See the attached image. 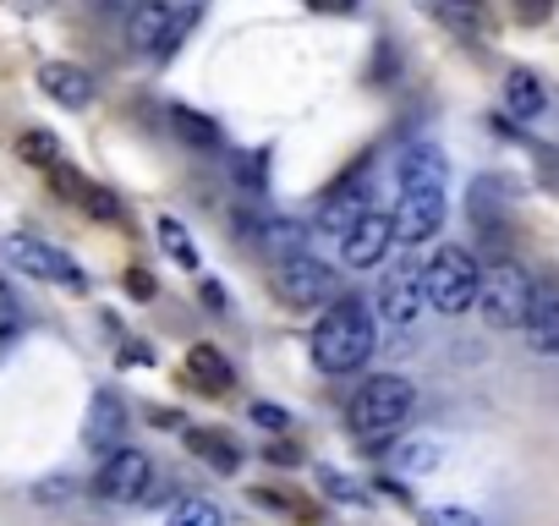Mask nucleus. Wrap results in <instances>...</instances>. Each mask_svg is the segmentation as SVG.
<instances>
[{
    "label": "nucleus",
    "instance_id": "f257e3e1",
    "mask_svg": "<svg viewBox=\"0 0 559 526\" xmlns=\"http://www.w3.org/2000/svg\"><path fill=\"white\" fill-rule=\"evenodd\" d=\"M373 346H379V335H373L368 302H362V297H341V302L319 319V330H313V368L330 373V379L357 373V368L373 357Z\"/></svg>",
    "mask_w": 559,
    "mask_h": 526
},
{
    "label": "nucleus",
    "instance_id": "f03ea898",
    "mask_svg": "<svg viewBox=\"0 0 559 526\" xmlns=\"http://www.w3.org/2000/svg\"><path fill=\"white\" fill-rule=\"evenodd\" d=\"M412 411H417V390H412V379H401V373H379V379H368V384L352 395L346 422H352V433H357L362 444H390V439L412 422Z\"/></svg>",
    "mask_w": 559,
    "mask_h": 526
},
{
    "label": "nucleus",
    "instance_id": "7ed1b4c3",
    "mask_svg": "<svg viewBox=\"0 0 559 526\" xmlns=\"http://www.w3.org/2000/svg\"><path fill=\"white\" fill-rule=\"evenodd\" d=\"M477 280H483V270H477V258L466 247H439L423 263V302L433 313L455 319V313H466L477 302Z\"/></svg>",
    "mask_w": 559,
    "mask_h": 526
},
{
    "label": "nucleus",
    "instance_id": "20e7f679",
    "mask_svg": "<svg viewBox=\"0 0 559 526\" xmlns=\"http://www.w3.org/2000/svg\"><path fill=\"white\" fill-rule=\"evenodd\" d=\"M488 330H521L526 308H532V280L515 270V263H493V270L477 280V302Z\"/></svg>",
    "mask_w": 559,
    "mask_h": 526
},
{
    "label": "nucleus",
    "instance_id": "39448f33",
    "mask_svg": "<svg viewBox=\"0 0 559 526\" xmlns=\"http://www.w3.org/2000/svg\"><path fill=\"white\" fill-rule=\"evenodd\" d=\"M274 297L286 308H319V302H335V270L319 263L313 252H297V258H280L274 263Z\"/></svg>",
    "mask_w": 559,
    "mask_h": 526
},
{
    "label": "nucleus",
    "instance_id": "423d86ee",
    "mask_svg": "<svg viewBox=\"0 0 559 526\" xmlns=\"http://www.w3.org/2000/svg\"><path fill=\"white\" fill-rule=\"evenodd\" d=\"M94 493L110 499V504H143L154 493V461L143 450H127V444L110 450L99 477H94Z\"/></svg>",
    "mask_w": 559,
    "mask_h": 526
},
{
    "label": "nucleus",
    "instance_id": "0eeeda50",
    "mask_svg": "<svg viewBox=\"0 0 559 526\" xmlns=\"http://www.w3.org/2000/svg\"><path fill=\"white\" fill-rule=\"evenodd\" d=\"M7 263H17V270L34 275V280H50V286H67V291H88V275L78 270L61 247H50L39 236H12L7 241Z\"/></svg>",
    "mask_w": 559,
    "mask_h": 526
},
{
    "label": "nucleus",
    "instance_id": "6e6552de",
    "mask_svg": "<svg viewBox=\"0 0 559 526\" xmlns=\"http://www.w3.org/2000/svg\"><path fill=\"white\" fill-rule=\"evenodd\" d=\"M423 308H428V302H423V263H417V258L390 263V275L379 280V313H384V324L406 330V324H417Z\"/></svg>",
    "mask_w": 559,
    "mask_h": 526
},
{
    "label": "nucleus",
    "instance_id": "1a4fd4ad",
    "mask_svg": "<svg viewBox=\"0 0 559 526\" xmlns=\"http://www.w3.org/2000/svg\"><path fill=\"white\" fill-rule=\"evenodd\" d=\"M444 225V192H401L395 214H390V236L401 247H423L433 241Z\"/></svg>",
    "mask_w": 559,
    "mask_h": 526
},
{
    "label": "nucleus",
    "instance_id": "9d476101",
    "mask_svg": "<svg viewBox=\"0 0 559 526\" xmlns=\"http://www.w3.org/2000/svg\"><path fill=\"white\" fill-rule=\"evenodd\" d=\"M390 214H379V208H368L346 236H341V252H346V263L352 270H373V263H384V252H390Z\"/></svg>",
    "mask_w": 559,
    "mask_h": 526
},
{
    "label": "nucleus",
    "instance_id": "9b49d317",
    "mask_svg": "<svg viewBox=\"0 0 559 526\" xmlns=\"http://www.w3.org/2000/svg\"><path fill=\"white\" fill-rule=\"evenodd\" d=\"M39 88H45L61 110H88V99H94V77H88L83 67H72V61H45V67H39Z\"/></svg>",
    "mask_w": 559,
    "mask_h": 526
},
{
    "label": "nucleus",
    "instance_id": "f8f14e48",
    "mask_svg": "<svg viewBox=\"0 0 559 526\" xmlns=\"http://www.w3.org/2000/svg\"><path fill=\"white\" fill-rule=\"evenodd\" d=\"M444 176H450V165L433 143H412L401 154V192H444Z\"/></svg>",
    "mask_w": 559,
    "mask_h": 526
},
{
    "label": "nucleus",
    "instance_id": "ddd939ff",
    "mask_svg": "<svg viewBox=\"0 0 559 526\" xmlns=\"http://www.w3.org/2000/svg\"><path fill=\"white\" fill-rule=\"evenodd\" d=\"M362 214H368V187H362V181H352V187H335V192L319 203V219H313V225H319L324 236H335V241H341Z\"/></svg>",
    "mask_w": 559,
    "mask_h": 526
},
{
    "label": "nucleus",
    "instance_id": "4468645a",
    "mask_svg": "<svg viewBox=\"0 0 559 526\" xmlns=\"http://www.w3.org/2000/svg\"><path fill=\"white\" fill-rule=\"evenodd\" d=\"M121 444H127V406H121L110 390H99L94 406H88V450L110 455V450H121Z\"/></svg>",
    "mask_w": 559,
    "mask_h": 526
},
{
    "label": "nucleus",
    "instance_id": "2eb2a0df",
    "mask_svg": "<svg viewBox=\"0 0 559 526\" xmlns=\"http://www.w3.org/2000/svg\"><path fill=\"white\" fill-rule=\"evenodd\" d=\"M521 330H526V346L537 357H559V297L532 286V308H526Z\"/></svg>",
    "mask_w": 559,
    "mask_h": 526
},
{
    "label": "nucleus",
    "instance_id": "dca6fc26",
    "mask_svg": "<svg viewBox=\"0 0 559 526\" xmlns=\"http://www.w3.org/2000/svg\"><path fill=\"white\" fill-rule=\"evenodd\" d=\"M504 110H510L515 121H537V116L548 110L543 77H537V72H526V67H510V77H504Z\"/></svg>",
    "mask_w": 559,
    "mask_h": 526
},
{
    "label": "nucleus",
    "instance_id": "f3484780",
    "mask_svg": "<svg viewBox=\"0 0 559 526\" xmlns=\"http://www.w3.org/2000/svg\"><path fill=\"white\" fill-rule=\"evenodd\" d=\"M423 12L433 23H444L450 34H461V39L483 34V7H477V0H423Z\"/></svg>",
    "mask_w": 559,
    "mask_h": 526
},
{
    "label": "nucleus",
    "instance_id": "a211bd4d",
    "mask_svg": "<svg viewBox=\"0 0 559 526\" xmlns=\"http://www.w3.org/2000/svg\"><path fill=\"white\" fill-rule=\"evenodd\" d=\"M247 236H258V247H263L274 263L308 252V247H302V219H258V230H247Z\"/></svg>",
    "mask_w": 559,
    "mask_h": 526
},
{
    "label": "nucleus",
    "instance_id": "6ab92c4d",
    "mask_svg": "<svg viewBox=\"0 0 559 526\" xmlns=\"http://www.w3.org/2000/svg\"><path fill=\"white\" fill-rule=\"evenodd\" d=\"M170 0H143L138 12H127V34H132V45H143L148 56H154V45H159V34H165V23H170Z\"/></svg>",
    "mask_w": 559,
    "mask_h": 526
},
{
    "label": "nucleus",
    "instance_id": "aec40b11",
    "mask_svg": "<svg viewBox=\"0 0 559 526\" xmlns=\"http://www.w3.org/2000/svg\"><path fill=\"white\" fill-rule=\"evenodd\" d=\"M170 127L192 143V148H219V121L214 116H203V110H192V105H170Z\"/></svg>",
    "mask_w": 559,
    "mask_h": 526
},
{
    "label": "nucleus",
    "instance_id": "412c9836",
    "mask_svg": "<svg viewBox=\"0 0 559 526\" xmlns=\"http://www.w3.org/2000/svg\"><path fill=\"white\" fill-rule=\"evenodd\" d=\"M187 450H192L198 461H209L214 471H236V466H241L236 444H230L225 433H214V428H192V433H187Z\"/></svg>",
    "mask_w": 559,
    "mask_h": 526
},
{
    "label": "nucleus",
    "instance_id": "4be33fe9",
    "mask_svg": "<svg viewBox=\"0 0 559 526\" xmlns=\"http://www.w3.org/2000/svg\"><path fill=\"white\" fill-rule=\"evenodd\" d=\"M165 526H225V510H219L214 499H198V493H187V499H170V510H165Z\"/></svg>",
    "mask_w": 559,
    "mask_h": 526
},
{
    "label": "nucleus",
    "instance_id": "5701e85b",
    "mask_svg": "<svg viewBox=\"0 0 559 526\" xmlns=\"http://www.w3.org/2000/svg\"><path fill=\"white\" fill-rule=\"evenodd\" d=\"M187 368H192V379L209 384V390H230V384H236L230 362H225L214 346H192V351H187Z\"/></svg>",
    "mask_w": 559,
    "mask_h": 526
},
{
    "label": "nucleus",
    "instance_id": "b1692460",
    "mask_svg": "<svg viewBox=\"0 0 559 526\" xmlns=\"http://www.w3.org/2000/svg\"><path fill=\"white\" fill-rule=\"evenodd\" d=\"M154 236H159V247L181 263V270H198V247H192V236H187V225H181V219L159 214V219H154Z\"/></svg>",
    "mask_w": 559,
    "mask_h": 526
},
{
    "label": "nucleus",
    "instance_id": "393cba45",
    "mask_svg": "<svg viewBox=\"0 0 559 526\" xmlns=\"http://www.w3.org/2000/svg\"><path fill=\"white\" fill-rule=\"evenodd\" d=\"M72 198H78V203H83V208H88L99 225H121V219H127L121 198H116V192H105V187H94V181H78V187H72Z\"/></svg>",
    "mask_w": 559,
    "mask_h": 526
},
{
    "label": "nucleus",
    "instance_id": "a878e982",
    "mask_svg": "<svg viewBox=\"0 0 559 526\" xmlns=\"http://www.w3.org/2000/svg\"><path fill=\"white\" fill-rule=\"evenodd\" d=\"M439 455H444V450H439L433 439H406V444H395V450H390V466L417 477V471H433V466H439Z\"/></svg>",
    "mask_w": 559,
    "mask_h": 526
},
{
    "label": "nucleus",
    "instance_id": "bb28decb",
    "mask_svg": "<svg viewBox=\"0 0 559 526\" xmlns=\"http://www.w3.org/2000/svg\"><path fill=\"white\" fill-rule=\"evenodd\" d=\"M192 23H198V12H192V7H176V12H170V23H165V34H159V45H154V56H159V61H165V56H176Z\"/></svg>",
    "mask_w": 559,
    "mask_h": 526
},
{
    "label": "nucleus",
    "instance_id": "cd10ccee",
    "mask_svg": "<svg viewBox=\"0 0 559 526\" xmlns=\"http://www.w3.org/2000/svg\"><path fill=\"white\" fill-rule=\"evenodd\" d=\"M17 154H23V159H34V165H61V143H56L45 127H39V132H28V138L17 143Z\"/></svg>",
    "mask_w": 559,
    "mask_h": 526
},
{
    "label": "nucleus",
    "instance_id": "c85d7f7f",
    "mask_svg": "<svg viewBox=\"0 0 559 526\" xmlns=\"http://www.w3.org/2000/svg\"><path fill=\"white\" fill-rule=\"evenodd\" d=\"M230 170H236V181H241L247 192H263V159H258V154H236Z\"/></svg>",
    "mask_w": 559,
    "mask_h": 526
},
{
    "label": "nucleus",
    "instance_id": "c756f323",
    "mask_svg": "<svg viewBox=\"0 0 559 526\" xmlns=\"http://www.w3.org/2000/svg\"><path fill=\"white\" fill-rule=\"evenodd\" d=\"M423 526H483L472 510H455V504H439V510H428L423 515Z\"/></svg>",
    "mask_w": 559,
    "mask_h": 526
},
{
    "label": "nucleus",
    "instance_id": "7c9ffc66",
    "mask_svg": "<svg viewBox=\"0 0 559 526\" xmlns=\"http://www.w3.org/2000/svg\"><path fill=\"white\" fill-rule=\"evenodd\" d=\"M324 493H330V499H346V504H362V499H368V493H362V488H352L341 471H324Z\"/></svg>",
    "mask_w": 559,
    "mask_h": 526
},
{
    "label": "nucleus",
    "instance_id": "2f4dec72",
    "mask_svg": "<svg viewBox=\"0 0 559 526\" xmlns=\"http://www.w3.org/2000/svg\"><path fill=\"white\" fill-rule=\"evenodd\" d=\"M252 422H258V428H274V433H286V428H292V417L280 411V406H252Z\"/></svg>",
    "mask_w": 559,
    "mask_h": 526
},
{
    "label": "nucleus",
    "instance_id": "473e14b6",
    "mask_svg": "<svg viewBox=\"0 0 559 526\" xmlns=\"http://www.w3.org/2000/svg\"><path fill=\"white\" fill-rule=\"evenodd\" d=\"M72 493V477H45L39 488H34V499H45V504H56V499H67Z\"/></svg>",
    "mask_w": 559,
    "mask_h": 526
},
{
    "label": "nucleus",
    "instance_id": "72a5a7b5",
    "mask_svg": "<svg viewBox=\"0 0 559 526\" xmlns=\"http://www.w3.org/2000/svg\"><path fill=\"white\" fill-rule=\"evenodd\" d=\"M548 12H554V0H515V17L521 23H543Z\"/></svg>",
    "mask_w": 559,
    "mask_h": 526
},
{
    "label": "nucleus",
    "instance_id": "f704fd0d",
    "mask_svg": "<svg viewBox=\"0 0 559 526\" xmlns=\"http://www.w3.org/2000/svg\"><path fill=\"white\" fill-rule=\"evenodd\" d=\"M198 297H203V308H209V313H225V286L203 280V286H198Z\"/></svg>",
    "mask_w": 559,
    "mask_h": 526
},
{
    "label": "nucleus",
    "instance_id": "c9c22d12",
    "mask_svg": "<svg viewBox=\"0 0 559 526\" xmlns=\"http://www.w3.org/2000/svg\"><path fill=\"white\" fill-rule=\"evenodd\" d=\"M121 362H138V368H148L154 357H148V346H143V340H132V346H121Z\"/></svg>",
    "mask_w": 559,
    "mask_h": 526
},
{
    "label": "nucleus",
    "instance_id": "e433bc0d",
    "mask_svg": "<svg viewBox=\"0 0 559 526\" xmlns=\"http://www.w3.org/2000/svg\"><path fill=\"white\" fill-rule=\"evenodd\" d=\"M269 461H280V466H292V461H302V450H297V444H269Z\"/></svg>",
    "mask_w": 559,
    "mask_h": 526
},
{
    "label": "nucleus",
    "instance_id": "4c0bfd02",
    "mask_svg": "<svg viewBox=\"0 0 559 526\" xmlns=\"http://www.w3.org/2000/svg\"><path fill=\"white\" fill-rule=\"evenodd\" d=\"M127 286H132V291H138V297H154V280H148V275H143V270H132V275H127Z\"/></svg>",
    "mask_w": 559,
    "mask_h": 526
},
{
    "label": "nucleus",
    "instance_id": "58836bf2",
    "mask_svg": "<svg viewBox=\"0 0 559 526\" xmlns=\"http://www.w3.org/2000/svg\"><path fill=\"white\" fill-rule=\"evenodd\" d=\"M319 12H352V0H313Z\"/></svg>",
    "mask_w": 559,
    "mask_h": 526
},
{
    "label": "nucleus",
    "instance_id": "ea45409f",
    "mask_svg": "<svg viewBox=\"0 0 559 526\" xmlns=\"http://www.w3.org/2000/svg\"><path fill=\"white\" fill-rule=\"evenodd\" d=\"M105 7H110V12H138L143 0H105Z\"/></svg>",
    "mask_w": 559,
    "mask_h": 526
}]
</instances>
